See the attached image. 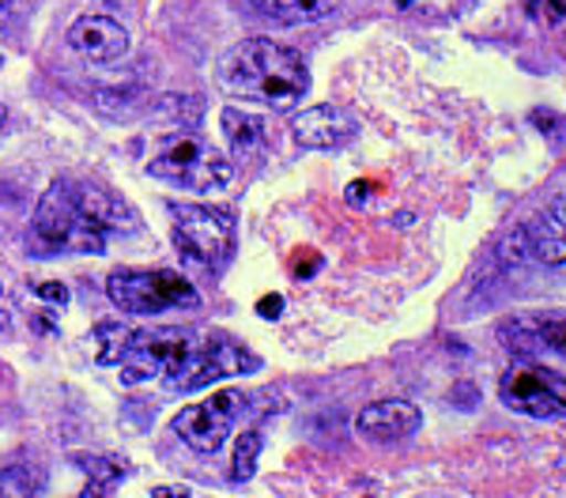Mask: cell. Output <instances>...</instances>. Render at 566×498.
I'll return each instance as SVG.
<instances>
[{
  "instance_id": "ba28073f",
  "label": "cell",
  "mask_w": 566,
  "mask_h": 498,
  "mask_svg": "<svg viewBox=\"0 0 566 498\" xmlns=\"http://www.w3.org/2000/svg\"><path fill=\"white\" fill-rule=\"evenodd\" d=\"M250 407V396L239 389H223L212 393L208 401L181 407L175 415V434L197 453H216L227 442V434L234 431V423L242 420V412Z\"/></svg>"
},
{
  "instance_id": "2e32d148",
  "label": "cell",
  "mask_w": 566,
  "mask_h": 498,
  "mask_svg": "<svg viewBox=\"0 0 566 498\" xmlns=\"http://www.w3.org/2000/svg\"><path fill=\"white\" fill-rule=\"evenodd\" d=\"M45 476L31 465H12L0 473V498H42Z\"/></svg>"
},
{
  "instance_id": "603a6c76",
  "label": "cell",
  "mask_w": 566,
  "mask_h": 498,
  "mask_svg": "<svg viewBox=\"0 0 566 498\" xmlns=\"http://www.w3.org/2000/svg\"><path fill=\"white\" fill-rule=\"evenodd\" d=\"M8 12H12V0H0V27H4V20H8Z\"/></svg>"
},
{
  "instance_id": "4316f807",
  "label": "cell",
  "mask_w": 566,
  "mask_h": 498,
  "mask_svg": "<svg viewBox=\"0 0 566 498\" xmlns=\"http://www.w3.org/2000/svg\"><path fill=\"white\" fill-rule=\"evenodd\" d=\"M400 4H405V8H408V4H412V0H400Z\"/></svg>"
},
{
  "instance_id": "30bf717a",
  "label": "cell",
  "mask_w": 566,
  "mask_h": 498,
  "mask_svg": "<svg viewBox=\"0 0 566 498\" xmlns=\"http://www.w3.org/2000/svg\"><path fill=\"white\" fill-rule=\"evenodd\" d=\"M69 45L91 65H114L129 53V34L109 15H80L69 27Z\"/></svg>"
},
{
  "instance_id": "8992f818",
  "label": "cell",
  "mask_w": 566,
  "mask_h": 498,
  "mask_svg": "<svg viewBox=\"0 0 566 498\" xmlns=\"http://www.w3.org/2000/svg\"><path fill=\"white\" fill-rule=\"evenodd\" d=\"M175 242L189 265L223 268L234 250V215L208 204H181L175 208Z\"/></svg>"
},
{
  "instance_id": "ffe728a7",
  "label": "cell",
  "mask_w": 566,
  "mask_h": 498,
  "mask_svg": "<svg viewBox=\"0 0 566 498\" xmlns=\"http://www.w3.org/2000/svg\"><path fill=\"white\" fill-rule=\"evenodd\" d=\"M547 215H552V220L559 223V226H566V193H563V197H555L552 208H547Z\"/></svg>"
},
{
  "instance_id": "d4e9b609",
  "label": "cell",
  "mask_w": 566,
  "mask_h": 498,
  "mask_svg": "<svg viewBox=\"0 0 566 498\" xmlns=\"http://www.w3.org/2000/svg\"><path fill=\"white\" fill-rule=\"evenodd\" d=\"M555 343H559V351H563V356H566V325H563V329H559V337H555Z\"/></svg>"
},
{
  "instance_id": "7402d4cb",
  "label": "cell",
  "mask_w": 566,
  "mask_h": 498,
  "mask_svg": "<svg viewBox=\"0 0 566 498\" xmlns=\"http://www.w3.org/2000/svg\"><path fill=\"white\" fill-rule=\"evenodd\" d=\"M155 498H189V491H186V487H159Z\"/></svg>"
},
{
  "instance_id": "7a4b0ae2",
  "label": "cell",
  "mask_w": 566,
  "mask_h": 498,
  "mask_svg": "<svg viewBox=\"0 0 566 498\" xmlns=\"http://www.w3.org/2000/svg\"><path fill=\"white\" fill-rule=\"evenodd\" d=\"M219 84L234 98H250V103L272 106V110H291L306 98L310 72L303 57L287 45L272 39H250L223 53Z\"/></svg>"
},
{
  "instance_id": "277c9868",
  "label": "cell",
  "mask_w": 566,
  "mask_h": 498,
  "mask_svg": "<svg viewBox=\"0 0 566 498\" xmlns=\"http://www.w3.org/2000/svg\"><path fill=\"white\" fill-rule=\"evenodd\" d=\"M106 295L125 314L200 310V292L175 268H117L106 279Z\"/></svg>"
},
{
  "instance_id": "44dd1931",
  "label": "cell",
  "mask_w": 566,
  "mask_h": 498,
  "mask_svg": "<svg viewBox=\"0 0 566 498\" xmlns=\"http://www.w3.org/2000/svg\"><path fill=\"white\" fill-rule=\"evenodd\" d=\"M367 189H370V186H367V181H355V186L348 189V201H352L355 208H359V204H367V197H370V193H367Z\"/></svg>"
},
{
  "instance_id": "d6986e66",
  "label": "cell",
  "mask_w": 566,
  "mask_h": 498,
  "mask_svg": "<svg viewBox=\"0 0 566 498\" xmlns=\"http://www.w3.org/2000/svg\"><path fill=\"white\" fill-rule=\"evenodd\" d=\"M258 314L264 317V321H272V317H280V314H283V295H269V298H261V303H258Z\"/></svg>"
},
{
  "instance_id": "9a60e30c",
  "label": "cell",
  "mask_w": 566,
  "mask_h": 498,
  "mask_svg": "<svg viewBox=\"0 0 566 498\" xmlns=\"http://www.w3.org/2000/svg\"><path fill=\"white\" fill-rule=\"evenodd\" d=\"M133 332L136 329H129V325H122V321H98L95 325V340L98 343V362L103 367H117V362L125 359V351H129V340H133Z\"/></svg>"
},
{
  "instance_id": "5bb4252c",
  "label": "cell",
  "mask_w": 566,
  "mask_h": 498,
  "mask_svg": "<svg viewBox=\"0 0 566 498\" xmlns=\"http://www.w3.org/2000/svg\"><path fill=\"white\" fill-rule=\"evenodd\" d=\"M253 8L276 23H314L328 15V0H253Z\"/></svg>"
},
{
  "instance_id": "484cf974",
  "label": "cell",
  "mask_w": 566,
  "mask_h": 498,
  "mask_svg": "<svg viewBox=\"0 0 566 498\" xmlns=\"http://www.w3.org/2000/svg\"><path fill=\"white\" fill-rule=\"evenodd\" d=\"M4 121H8V110H4V106H0V129H4Z\"/></svg>"
},
{
  "instance_id": "6da1fadb",
  "label": "cell",
  "mask_w": 566,
  "mask_h": 498,
  "mask_svg": "<svg viewBox=\"0 0 566 498\" xmlns=\"http://www.w3.org/2000/svg\"><path fill=\"white\" fill-rule=\"evenodd\" d=\"M136 215L103 186L57 178L31 220L34 253H106L109 234L133 231Z\"/></svg>"
},
{
  "instance_id": "7c38bea8",
  "label": "cell",
  "mask_w": 566,
  "mask_h": 498,
  "mask_svg": "<svg viewBox=\"0 0 566 498\" xmlns=\"http://www.w3.org/2000/svg\"><path fill=\"white\" fill-rule=\"evenodd\" d=\"M419 427H423V412L412 401H378L355 415V431L381 446L412 438Z\"/></svg>"
},
{
  "instance_id": "4fadbf2b",
  "label": "cell",
  "mask_w": 566,
  "mask_h": 498,
  "mask_svg": "<svg viewBox=\"0 0 566 498\" xmlns=\"http://www.w3.org/2000/svg\"><path fill=\"white\" fill-rule=\"evenodd\" d=\"M219 125H223V136H227V144H231L234 159H250L269 148V129H264L261 117L227 106V110L219 114Z\"/></svg>"
},
{
  "instance_id": "e0dca14e",
  "label": "cell",
  "mask_w": 566,
  "mask_h": 498,
  "mask_svg": "<svg viewBox=\"0 0 566 498\" xmlns=\"http://www.w3.org/2000/svg\"><path fill=\"white\" fill-rule=\"evenodd\" d=\"M258 453H261V434L258 431H245L234 446V465H231V479L234 484H245L258 473Z\"/></svg>"
},
{
  "instance_id": "5b68a950",
  "label": "cell",
  "mask_w": 566,
  "mask_h": 498,
  "mask_svg": "<svg viewBox=\"0 0 566 498\" xmlns=\"http://www.w3.org/2000/svg\"><path fill=\"white\" fill-rule=\"evenodd\" d=\"M200 351V340L189 329H136L129 340V351L117 362L122 367L125 385H144L151 378H170V385H178V378L189 370V362Z\"/></svg>"
},
{
  "instance_id": "8fae6325",
  "label": "cell",
  "mask_w": 566,
  "mask_h": 498,
  "mask_svg": "<svg viewBox=\"0 0 566 498\" xmlns=\"http://www.w3.org/2000/svg\"><path fill=\"white\" fill-rule=\"evenodd\" d=\"M359 125L355 117L344 110V106H310L295 117L291 125V136H295L298 148L310 151H328V148H344V144L355 140Z\"/></svg>"
},
{
  "instance_id": "9c48e42d",
  "label": "cell",
  "mask_w": 566,
  "mask_h": 498,
  "mask_svg": "<svg viewBox=\"0 0 566 498\" xmlns=\"http://www.w3.org/2000/svg\"><path fill=\"white\" fill-rule=\"evenodd\" d=\"M261 362L258 356H250V351L242 348V343H234L231 337H212L200 343V351L189 362V370L178 378L181 393H193V389H205L219 382V378H234V374H253Z\"/></svg>"
},
{
  "instance_id": "cb8c5ba5",
  "label": "cell",
  "mask_w": 566,
  "mask_h": 498,
  "mask_svg": "<svg viewBox=\"0 0 566 498\" xmlns=\"http://www.w3.org/2000/svg\"><path fill=\"white\" fill-rule=\"evenodd\" d=\"M547 4L555 8V15H563V20H566V0H547Z\"/></svg>"
},
{
  "instance_id": "3957f363",
  "label": "cell",
  "mask_w": 566,
  "mask_h": 498,
  "mask_svg": "<svg viewBox=\"0 0 566 498\" xmlns=\"http://www.w3.org/2000/svg\"><path fill=\"white\" fill-rule=\"evenodd\" d=\"M148 174L170 186H181L189 193H219L231 186L234 167L223 159L208 140L193 133H170L159 140V151L148 162Z\"/></svg>"
},
{
  "instance_id": "52a82bcc",
  "label": "cell",
  "mask_w": 566,
  "mask_h": 498,
  "mask_svg": "<svg viewBox=\"0 0 566 498\" xmlns=\"http://www.w3.org/2000/svg\"><path fill=\"white\" fill-rule=\"evenodd\" d=\"M506 407L533 420H566V378L533 359H514L499 382Z\"/></svg>"
},
{
  "instance_id": "83f0119b",
  "label": "cell",
  "mask_w": 566,
  "mask_h": 498,
  "mask_svg": "<svg viewBox=\"0 0 566 498\" xmlns=\"http://www.w3.org/2000/svg\"><path fill=\"white\" fill-rule=\"evenodd\" d=\"M0 292H4V284H0Z\"/></svg>"
},
{
  "instance_id": "ac0fdd59",
  "label": "cell",
  "mask_w": 566,
  "mask_h": 498,
  "mask_svg": "<svg viewBox=\"0 0 566 498\" xmlns=\"http://www.w3.org/2000/svg\"><path fill=\"white\" fill-rule=\"evenodd\" d=\"M34 295L45 298V303H57V306L69 303V287L65 284H39V287H34Z\"/></svg>"
}]
</instances>
